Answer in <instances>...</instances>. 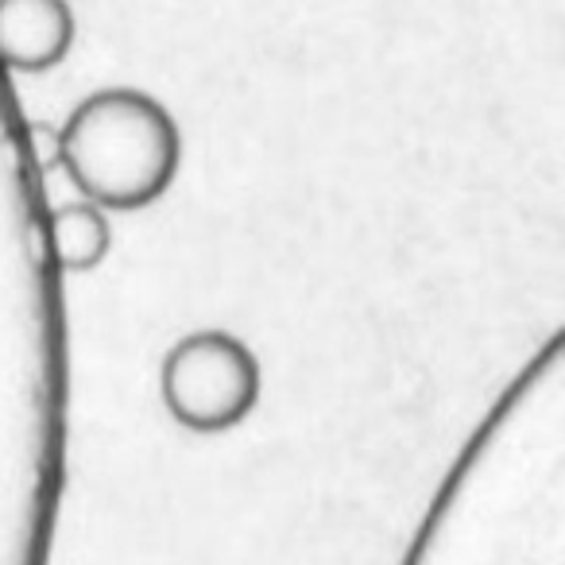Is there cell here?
I'll use <instances>...</instances> for the list:
<instances>
[{"mask_svg": "<svg viewBox=\"0 0 565 565\" xmlns=\"http://www.w3.org/2000/svg\"><path fill=\"white\" fill-rule=\"evenodd\" d=\"M71 0H0V63L20 74L55 71L74 47Z\"/></svg>", "mask_w": 565, "mask_h": 565, "instance_id": "obj_3", "label": "cell"}, {"mask_svg": "<svg viewBox=\"0 0 565 565\" xmlns=\"http://www.w3.org/2000/svg\"><path fill=\"white\" fill-rule=\"evenodd\" d=\"M182 136L163 102L143 89H97L58 128V167L102 210H148L171 190Z\"/></svg>", "mask_w": 565, "mask_h": 565, "instance_id": "obj_1", "label": "cell"}, {"mask_svg": "<svg viewBox=\"0 0 565 565\" xmlns=\"http://www.w3.org/2000/svg\"><path fill=\"white\" fill-rule=\"evenodd\" d=\"M51 248L63 271H94L113 248V225L109 210L94 202H66L51 210Z\"/></svg>", "mask_w": 565, "mask_h": 565, "instance_id": "obj_4", "label": "cell"}, {"mask_svg": "<svg viewBox=\"0 0 565 565\" xmlns=\"http://www.w3.org/2000/svg\"><path fill=\"white\" fill-rule=\"evenodd\" d=\"M264 372L248 345L225 330L179 338L159 364L167 415L194 434H225L259 407Z\"/></svg>", "mask_w": 565, "mask_h": 565, "instance_id": "obj_2", "label": "cell"}]
</instances>
